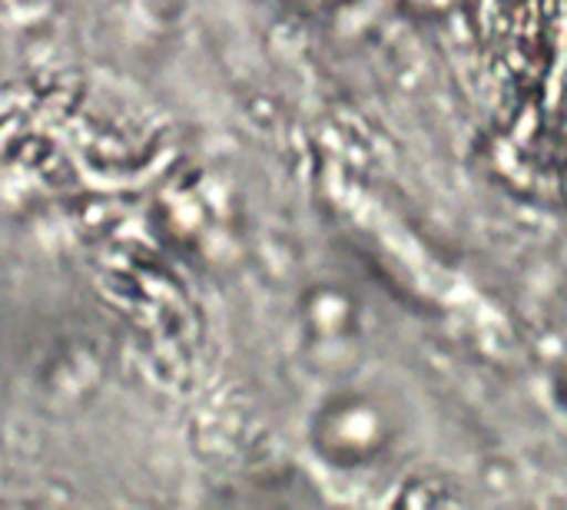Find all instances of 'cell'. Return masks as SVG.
<instances>
[{
	"label": "cell",
	"instance_id": "6da1fadb",
	"mask_svg": "<svg viewBox=\"0 0 567 510\" xmlns=\"http://www.w3.org/2000/svg\"><path fill=\"white\" fill-rule=\"evenodd\" d=\"M409 438V405L382 382L355 378L339 382L316 405L309 421L312 451L346 471L379 468L395 458Z\"/></svg>",
	"mask_w": 567,
	"mask_h": 510
},
{
	"label": "cell",
	"instance_id": "7a4b0ae2",
	"mask_svg": "<svg viewBox=\"0 0 567 510\" xmlns=\"http://www.w3.org/2000/svg\"><path fill=\"white\" fill-rule=\"evenodd\" d=\"M276 3L282 10L302 17V20H322V23H329V20H339L349 10H355L362 0H276Z\"/></svg>",
	"mask_w": 567,
	"mask_h": 510
}]
</instances>
